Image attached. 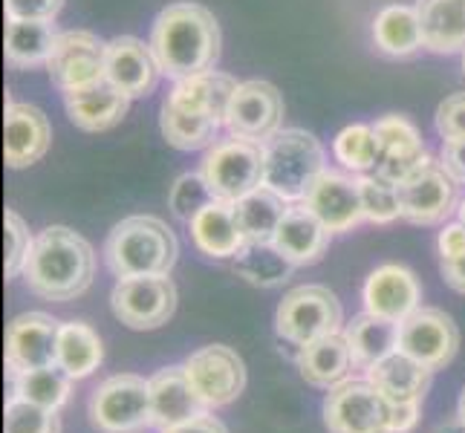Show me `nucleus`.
I'll return each instance as SVG.
<instances>
[{
  "label": "nucleus",
  "instance_id": "a211bd4d",
  "mask_svg": "<svg viewBox=\"0 0 465 433\" xmlns=\"http://www.w3.org/2000/svg\"><path fill=\"white\" fill-rule=\"evenodd\" d=\"M361 300L367 312L402 324L411 312L422 307V286L408 266L384 263L371 271L361 289Z\"/></svg>",
  "mask_w": 465,
  "mask_h": 433
},
{
  "label": "nucleus",
  "instance_id": "cd10ccee",
  "mask_svg": "<svg viewBox=\"0 0 465 433\" xmlns=\"http://www.w3.org/2000/svg\"><path fill=\"white\" fill-rule=\"evenodd\" d=\"M425 50L437 55L465 53V0H416Z\"/></svg>",
  "mask_w": 465,
  "mask_h": 433
},
{
  "label": "nucleus",
  "instance_id": "c756f323",
  "mask_svg": "<svg viewBox=\"0 0 465 433\" xmlns=\"http://www.w3.org/2000/svg\"><path fill=\"white\" fill-rule=\"evenodd\" d=\"M373 41L376 50L391 58H408L413 53H420L425 41H422V26L416 6H405V4L384 6L373 18Z\"/></svg>",
  "mask_w": 465,
  "mask_h": 433
},
{
  "label": "nucleus",
  "instance_id": "72a5a7b5",
  "mask_svg": "<svg viewBox=\"0 0 465 433\" xmlns=\"http://www.w3.org/2000/svg\"><path fill=\"white\" fill-rule=\"evenodd\" d=\"M159 127H163V136L171 148L176 151H203V148H212L217 142L220 133V122L200 116V113H191V110L173 104L171 99H165L163 104V116H159Z\"/></svg>",
  "mask_w": 465,
  "mask_h": 433
},
{
  "label": "nucleus",
  "instance_id": "49530a36",
  "mask_svg": "<svg viewBox=\"0 0 465 433\" xmlns=\"http://www.w3.org/2000/svg\"><path fill=\"white\" fill-rule=\"evenodd\" d=\"M420 408H422V402H393L391 430L393 433H411L416 425H420Z\"/></svg>",
  "mask_w": 465,
  "mask_h": 433
},
{
  "label": "nucleus",
  "instance_id": "412c9836",
  "mask_svg": "<svg viewBox=\"0 0 465 433\" xmlns=\"http://www.w3.org/2000/svg\"><path fill=\"white\" fill-rule=\"evenodd\" d=\"M151 410H153V428L163 433L183 422L197 419V416L208 413V405L194 390L185 364L165 367L151 376Z\"/></svg>",
  "mask_w": 465,
  "mask_h": 433
},
{
  "label": "nucleus",
  "instance_id": "4be33fe9",
  "mask_svg": "<svg viewBox=\"0 0 465 433\" xmlns=\"http://www.w3.org/2000/svg\"><path fill=\"white\" fill-rule=\"evenodd\" d=\"M330 237L332 234L324 222H321L303 202H295L286 208L272 243H275L283 251V258H290L295 266H312L318 261H324V254L330 249Z\"/></svg>",
  "mask_w": 465,
  "mask_h": 433
},
{
  "label": "nucleus",
  "instance_id": "58836bf2",
  "mask_svg": "<svg viewBox=\"0 0 465 433\" xmlns=\"http://www.w3.org/2000/svg\"><path fill=\"white\" fill-rule=\"evenodd\" d=\"M4 433H61L58 410H46L26 399L9 396L4 410Z\"/></svg>",
  "mask_w": 465,
  "mask_h": 433
},
{
  "label": "nucleus",
  "instance_id": "2f4dec72",
  "mask_svg": "<svg viewBox=\"0 0 465 433\" xmlns=\"http://www.w3.org/2000/svg\"><path fill=\"white\" fill-rule=\"evenodd\" d=\"M104 361V344L84 320H64L58 335V367L67 370L75 381L93 376Z\"/></svg>",
  "mask_w": 465,
  "mask_h": 433
},
{
  "label": "nucleus",
  "instance_id": "0eeeda50",
  "mask_svg": "<svg viewBox=\"0 0 465 433\" xmlns=\"http://www.w3.org/2000/svg\"><path fill=\"white\" fill-rule=\"evenodd\" d=\"M200 173L205 176L214 200H243L263 185V144L243 136L217 139L212 148H205Z\"/></svg>",
  "mask_w": 465,
  "mask_h": 433
},
{
  "label": "nucleus",
  "instance_id": "9b49d317",
  "mask_svg": "<svg viewBox=\"0 0 465 433\" xmlns=\"http://www.w3.org/2000/svg\"><path fill=\"white\" fill-rule=\"evenodd\" d=\"M399 349L437 373L457 356L460 327L445 310L420 307L399 324Z\"/></svg>",
  "mask_w": 465,
  "mask_h": 433
},
{
  "label": "nucleus",
  "instance_id": "f704fd0d",
  "mask_svg": "<svg viewBox=\"0 0 465 433\" xmlns=\"http://www.w3.org/2000/svg\"><path fill=\"white\" fill-rule=\"evenodd\" d=\"M295 269L298 266L290 258H283V251L275 243H246L234 258L237 275L261 289L281 286L283 280L292 278Z\"/></svg>",
  "mask_w": 465,
  "mask_h": 433
},
{
  "label": "nucleus",
  "instance_id": "b1692460",
  "mask_svg": "<svg viewBox=\"0 0 465 433\" xmlns=\"http://www.w3.org/2000/svg\"><path fill=\"white\" fill-rule=\"evenodd\" d=\"M237 87L240 84L232 75L208 70V73L173 82V90L168 93V99L173 104L191 110V113H200V116H208L220 124H226V116H229V107H232Z\"/></svg>",
  "mask_w": 465,
  "mask_h": 433
},
{
  "label": "nucleus",
  "instance_id": "e433bc0d",
  "mask_svg": "<svg viewBox=\"0 0 465 433\" xmlns=\"http://www.w3.org/2000/svg\"><path fill=\"white\" fill-rule=\"evenodd\" d=\"M332 156L339 159L341 168L352 173L373 171L381 159V144H379L373 124H347L344 131L332 139Z\"/></svg>",
  "mask_w": 465,
  "mask_h": 433
},
{
  "label": "nucleus",
  "instance_id": "f03ea898",
  "mask_svg": "<svg viewBox=\"0 0 465 433\" xmlns=\"http://www.w3.org/2000/svg\"><path fill=\"white\" fill-rule=\"evenodd\" d=\"M95 278V251L87 240L67 229L50 226L35 237L24 269V280L32 295L53 303L82 298Z\"/></svg>",
  "mask_w": 465,
  "mask_h": 433
},
{
  "label": "nucleus",
  "instance_id": "473e14b6",
  "mask_svg": "<svg viewBox=\"0 0 465 433\" xmlns=\"http://www.w3.org/2000/svg\"><path fill=\"white\" fill-rule=\"evenodd\" d=\"M232 205H234L237 226L243 231L246 243H272L286 208H290V202L281 200L275 191H269L266 185L254 188L252 194H246L243 200H237Z\"/></svg>",
  "mask_w": 465,
  "mask_h": 433
},
{
  "label": "nucleus",
  "instance_id": "c9c22d12",
  "mask_svg": "<svg viewBox=\"0 0 465 433\" xmlns=\"http://www.w3.org/2000/svg\"><path fill=\"white\" fill-rule=\"evenodd\" d=\"M73 376L61 370L58 364L41 367V370H29L12 376V396L26 399L32 405H41L46 410H61L73 396Z\"/></svg>",
  "mask_w": 465,
  "mask_h": 433
},
{
  "label": "nucleus",
  "instance_id": "1a4fd4ad",
  "mask_svg": "<svg viewBox=\"0 0 465 433\" xmlns=\"http://www.w3.org/2000/svg\"><path fill=\"white\" fill-rule=\"evenodd\" d=\"M110 310L131 330H156L176 312V286L168 275L122 278L110 292Z\"/></svg>",
  "mask_w": 465,
  "mask_h": 433
},
{
  "label": "nucleus",
  "instance_id": "ddd939ff",
  "mask_svg": "<svg viewBox=\"0 0 465 433\" xmlns=\"http://www.w3.org/2000/svg\"><path fill=\"white\" fill-rule=\"evenodd\" d=\"M457 180L442 168V162H425L405 182H399L402 220L413 226H440L457 208Z\"/></svg>",
  "mask_w": 465,
  "mask_h": 433
},
{
  "label": "nucleus",
  "instance_id": "09e8293b",
  "mask_svg": "<svg viewBox=\"0 0 465 433\" xmlns=\"http://www.w3.org/2000/svg\"><path fill=\"white\" fill-rule=\"evenodd\" d=\"M163 433H229V428L223 425L217 416H212V410L197 416V419H191V422H183V425H176L171 430H163Z\"/></svg>",
  "mask_w": 465,
  "mask_h": 433
},
{
  "label": "nucleus",
  "instance_id": "7ed1b4c3",
  "mask_svg": "<svg viewBox=\"0 0 465 433\" xmlns=\"http://www.w3.org/2000/svg\"><path fill=\"white\" fill-rule=\"evenodd\" d=\"M104 263L122 278H156L171 275L180 258V243L168 222L151 214H134L116 222L104 240Z\"/></svg>",
  "mask_w": 465,
  "mask_h": 433
},
{
  "label": "nucleus",
  "instance_id": "79ce46f5",
  "mask_svg": "<svg viewBox=\"0 0 465 433\" xmlns=\"http://www.w3.org/2000/svg\"><path fill=\"white\" fill-rule=\"evenodd\" d=\"M437 133L442 139H465V93H454L437 107Z\"/></svg>",
  "mask_w": 465,
  "mask_h": 433
},
{
  "label": "nucleus",
  "instance_id": "aec40b11",
  "mask_svg": "<svg viewBox=\"0 0 465 433\" xmlns=\"http://www.w3.org/2000/svg\"><path fill=\"white\" fill-rule=\"evenodd\" d=\"M6 139H4V156L9 168H29L44 159L53 142V127L50 119L41 107L26 104V102H6Z\"/></svg>",
  "mask_w": 465,
  "mask_h": 433
},
{
  "label": "nucleus",
  "instance_id": "864d4df0",
  "mask_svg": "<svg viewBox=\"0 0 465 433\" xmlns=\"http://www.w3.org/2000/svg\"><path fill=\"white\" fill-rule=\"evenodd\" d=\"M462 75H465V53H462Z\"/></svg>",
  "mask_w": 465,
  "mask_h": 433
},
{
  "label": "nucleus",
  "instance_id": "393cba45",
  "mask_svg": "<svg viewBox=\"0 0 465 433\" xmlns=\"http://www.w3.org/2000/svg\"><path fill=\"white\" fill-rule=\"evenodd\" d=\"M352 367H356V361H352L344 330L324 335V339H318V341L298 349V370H301L303 381L312 384V388H321V390L339 388L341 381L350 379Z\"/></svg>",
  "mask_w": 465,
  "mask_h": 433
},
{
  "label": "nucleus",
  "instance_id": "bb28decb",
  "mask_svg": "<svg viewBox=\"0 0 465 433\" xmlns=\"http://www.w3.org/2000/svg\"><path fill=\"white\" fill-rule=\"evenodd\" d=\"M434 370L422 361L411 359L408 352L396 349L364 373V379L391 399V402H422Z\"/></svg>",
  "mask_w": 465,
  "mask_h": 433
},
{
  "label": "nucleus",
  "instance_id": "a19ab883",
  "mask_svg": "<svg viewBox=\"0 0 465 433\" xmlns=\"http://www.w3.org/2000/svg\"><path fill=\"white\" fill-rule=\"evenodd\" d=\"M4 229H6V243H9V249H6V280H12V278L24 275L29 251H32V246H35V237L29 234V226L15 208H6Z\"/></svg>",
  "mask_w": 465,
  "mask_h": 433
},
{
  "label": "nucleus",
  "instance_id": "3c124183",
  "mask_svg": "<svg viewBox=\"0 0 465 433\" xmlns=\"http://www.w3.org/2000/svg\"><path fill=\"white\" fill-rule=\"evenodd\" d=\"M457 416L465 422V388H462V393H460V405H457Z\"/></svg>",
  "mask_w": 465,
  "mask_h": 433
},
{
  "label": "nucleus",
  "instance_id": "39448f33",
  "mask_svg": "<svg viewBox=\"0 0 465 433\" xmlns=\"http://www.w3.org/2000/svg\"><path fill=\"white\" fill-rule=\"evenodd\" d=\"M90 425L99 433H145L153 428L151 379L119 373L104 379L90 396Z\"/></svg>",
  "mask_w": 465,
  "mask_h": 433
},
{
  "label": "nucleus",
  "instance_id": "c85d7f7f",
  "mask_svg": "<svg viewBox=\"0 0 465 433\" xmlns=\"http://www.w3.org/2000/svg\"><path fill=\"white\" fill-rule=\"evenodd\" d=\"M344 339L350 344L356 370L367 373L373 364H379L381 359H388L391 352L399 349V324L391 318H381L364 310L344 327Z\"/></svg>",
  "mask_w": 465,
  "mask_h": 433
},
{
  "label": "nucleus",
  "instance_id": "f3484780",
  "mask_svg": "<svg viewBox=\"0 0 465 433\" xmlns=\"http://www.w3.org/2000/svg\"><path fill=\"white\" fill-rule=\"evenodd\" d=\"M159 75H163V70H159L151 44L134 35H119L114 41H107L104 78L116 90H122L131 102L148 95L156 87Z\"/></svg>",
  "mask_w": 465,
  "mask_h": 433
},
{
  "label": "nucleus",
  "instance_id": "8fccbe9b",
  "mask_svg": "<svg viewBox=\"0 0 465 433\" xmlns=\"http://www.w3.org/2000/svg\"><path fill=\"white\" fill-rule=\"evenodd\" d=\"M430 433H465V422L460 419V416H451V419L440 422Z\"/></svg>",
  "mask_w": 465,
  "mask_h": 433
},
{
  "label": "nucleus",
  "instance_id": "2eb2a0df",
  "mask_svg": "<svg viewBox=\"0 0 465 433\" xmlns=\"http://www.w3.org/2000/svg\"><path fill=\"white\" fill-rule=\"evenodd\" d=\"M281 122L283 95L275 84L258 82V78L254 82H240L226 116V127L232 136H243L263 144L281 131Z\"/></svg>",
  "mask_w": 465,
  "mask_h": 433
},
{
  "label": "nucleus",
  "instance_id": "7c9ffc66",
  "mask_svg": "<svg viewBox=\"0 0 465 433\" xmlns=\"http://www.w3.org/2000/svg\"><path fill=\"white\" fill-rule=\"evenodd\" d=\"M58 32L53 29V21H15L6 24V64L15 70H35L50 64V55L55 50Z\"/></svg>",
  "mask_w": 465,
  "mask_h": 433
},
{
  "label": "nucleus",
  "instance_id": "f257e3e1",
  "mask_svg": "<svg viewBox=\"0 0 465 433\" xmlns=\"http://www.w3.org/2000/svg\"><path fill=\"white\" fill-rule=\"evenodd\" d=\"M220 41V24L205 6L171 4L156 15L148 44L163 75L180 82L214 70Z\"/></svg>",
  "mask_w": 465,
  "mask_h": 433
},
{
  "label": "nucleus",
  "instance_id": "c03bdc74",
  "mask_svg": "<svg viewBox=\"0 0 465 433\" xmlns=\"http://www.w3.org/2000/svg\"><path fill=\"white\" fill-rule=\"evenodd\" d=\"M440 162L457 182H465V139H442Z\"/></svg>",
  "mask_w": 465,
  "mask_h": 433
},
{
  "label": "nucleus",
  "instance_id": "4468645a",
  "mask_svg": "<svg viewBox=\"0 0 465 433\" xmlns=\"http://www.w3.org/2000/svg\"><path fill=\"white\" fill-rule=\"evenodd\" d=\"M64 320L46 312H24L6 327V370L9 376L41 370L58 361V335Z\"/></svg>",
  "mask_w": 465,
  "mask_h": 433
},
{
  "label": "nucleus",
  "instance_id": "9d476101",
  "mask_svg": "<svg viewBox=\"0 0 465 433\" xmlns=\"http://www.w3.org/2000/svg\"><path fill=\"white\" fill-rule=\"evenodd\" d=\"M104 58H107V41H102L87 29H67L58 32L46 73H50L53 84L61 93L84 90L104 82Z\"/></svg>",
  "mask_w": 465,
  "mask_h": 433
},
{
  "label": "nucleus",
  "instance_id": "4c0bfd02",
  "mask_svg": "<svg viewBox=\"0 0 465 433\" xmlns=\"http://www.w3.org/2000/svg\"><path fill=\"white\" fill-rule=\"evenodd\" d=\"M364 220L376 222V226H388V222L402 217V202H399V185L381 180V176H359Z\"/></svg>",
  "mask_w": 465,
  "mask_h": 433
},
{
  "label": "nucleus",
  "instance_id": "de8ad7c7",
  "mask_svg": "<svg viewBox=\"0 0 465 433\" xmlns=\"http://www.w3.org/2000/svg\"><path fill=\"white\" fill-rule=\"evenodd\" d=\"M440 271L442 280L454 289V292L465 295V254H457V258H440Z\"/></svg>",
  "mask_w": 465,
  "mask_h": 433
},
{
  "label": "nucleus",
  "instance_id": "a18cd8bd",
  "mask_svg": "<svg viewBox=\"0 0 465 433\" xmlns=\"http://www.w3.org/2000/svg\"><path fill=\"white\" fill-rule=\"evenodd\" d=\"M440 258H457V254H465V226L462 222H448V226L440 231Z\"/></svg>",
  "mask_w": 465,
  "mask_h": 433
},
{
  "label": "nucleus",
  "instance_id": "a878e982",
  "mask_svg": "<svg viewBox=\"0 0 465 433\" xmlns=\"http://www.w3.org/2000/svg\"><path fill=\"white\" fill-rule=\"evenodd\" d=\"M188 229H191L194 246L205 258H214V261H229V258L234 261L240 249L246 246L243 231H240L237 217H234V205L223 200L205 205L203 212L188 222Z\"/></svg>",
  "mask_w": 465,
  "mask_h": 433
},
{
  "label": "nucleus",
  "instance_id": "5701e85b",
  "mask_svg": "<svg viewBox=\"0 0 465 433\" xmlns=\"http://www.w3.org/2000/svg\"><path fill=\"white\" fill-rule=\"evenodd\" d=\"M64 107H67V116L78 131L102 133V131H110V127H116L127 116L131 99L104 78V82L93 87L64 93Z\"/></svg>",
  "mask_w": 465,
  "mask_h": 433
},
{
  "label": "nucleus",
  "instance_id": "6ab92c4d",
  "mask_svg": "<svg viewBox=\"0 0 465 433\" xmlns=\"http://www.w3.org/2000/svg\"><path fill=\"white\" fill-rule=\"evenodd\" d=\"M303 205L324 222L330 234H344L352 231L364 220V205H361V191L359 180H350L347 173L339 171H324L318 176V182L303 200Z\"/></svg>",
  "mask_w": 465,
  "mask_h": 433
},
{
  "label": "nucleus",
  "instance_id": "6e6552de",
  "mask_svg": "<svg viewBox=\"0 0 465 433\" xmlns=\"http://www.w3.org/2000/svg\"><path fill=\"white\" fill-rule=\"evenodd\" d=\"M393 402L367 379H347L327 390L324 425L330 433H393Z\"/></svg>",
  "mask_w": 465,
  "mask_h": 433
},
{
  "label": "nucleus",
  "instance_id": "dca6fc26",
  "mask_svg": "<svg viewBox=\"0 0 465 433\" xmlns=\"http://www.w3.org/2000/svg\"><path fill=\"white\" fill-rule=\"evenodd\" d=\"M373 131L381 144V159L376 165V176L388 180L393 185L405 182L411 173L420 171L425 162H430V156L425 151V142L416 131V124L405 116H381Z\"/></svg>",
  "mask_w": 465,
  "mask_h": 433
},
{
  "label": "nucleus",
  "instance_id": "ea45409f",
  "mask_svg": "<svg viewBox=\"0 0 465 433\" xmlns=\"http://www.w3.org/2000/svg\"><path fill=\"white\" fill-rule=\"evenodd\" d=\"M212 202H214V194L200 171L176 176V182L171 185V194H168L171 214L183 222H191L205 205H212Z\"/></svg>",
  "mask_w": 465,
  "mask_h": 433
},
{
  "label": "nucleus",
  "instance_id": "423d86ee",
  "mask_svg": "<svg viewBox=\"0 0 465 433\" xmlns=\"http://www.w3.org/2000/svg\"><path fill=\"white\" fill-rule=\"evenodd\" d=\"M341 324H344L341 300L327 286L318 283L295 286L292 292L283 295L275 312L278 339L298 349L324 339V335L341 332Z\"/></svg>",
  "mask_w": 465,
  "mask_h": 433
},
{
  "label": "nucleus",
  "instance_id": "37998d69",
  "mask_svg": "<svg viewBox=\"0 0 465 433\" xmlns=\"http://www.w3.org/2000/svg\"><path fill=\"white\" fill-rule=\"evenodd\" d=\"M4 9L15 21H53L64 9V0H4Z\"/></svg>",
  "mask_w": 465,
  "mask_h": 433
},
{
  "label": "nucleus",
  "instance_id": "f8f14e48",
  "mask_svg": "<svg viewBox=\"0 0 465 433\" xmlns=\"http://www.w3.org/2000/svg\"><path fill=\"white\" fill-rule=\"evenodd\" d=\"M185 373L208 410L229 408L246 388V364L226 344H212L185 359Z\"/></svg>",
  "mask_w": 465,
  "mask_h": 433
},
{
  "label": "nucleus",
  "instance_id": "603ef678",
  "mask_svg": "<svg viewBox=\"0 0 465 433\" xmlns=\"http://www.w3.org/2000/svg\"><path fill=\"white\" fill-rule=\"evenodd\" d=\"M457 222H462V226H465V200L457 205Z\"/></svg>",
  "mask_w": 465,
  "mask_h": 433
},
{
  "label": "nucleus",
  "instance_id": "20e7f679",
  "mask_svg": "<svg viewBox=\"0 0 465 433\" xmlns=\"http://www.w3.org/2000/svg\"><path fill=\"white\" fill-rule=\"evenodd\" d=\"M324 171V148L301 127L278 131L269 142H263V185L290 205L307 200Z\"/></svg>",
  "mask_w": 465,
  "mask_h": 433
}]
</instances>
